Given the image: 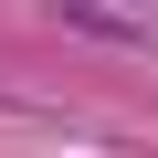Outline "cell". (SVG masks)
<instances>
[{"instance_id":"6da1fadb","label":"cell","mask_w":158,"mask_h":158,"mask_svg":"<svg viewBox=\"0 0 158 158\" xmlns=\"http://www.w3.org/2000/svg\"><path fill=\"white\" fill-rule=\"evenodd\" d=\"M63 21H74V32H127V42L148 32V11H137V0H63Z\"/></svg>"}]
</instances>
